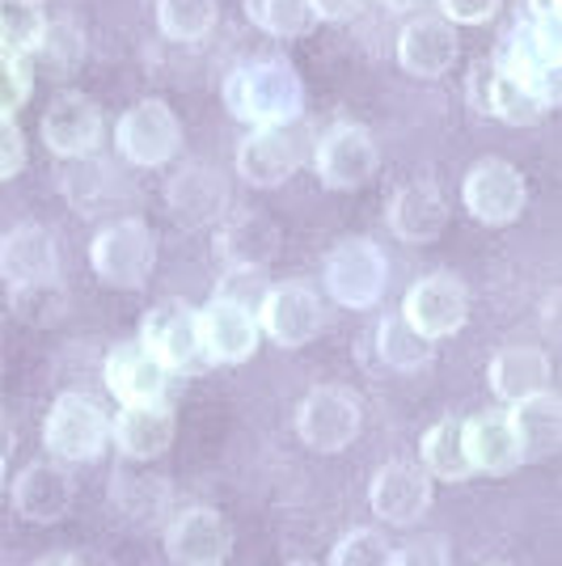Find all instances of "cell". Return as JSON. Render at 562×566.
Masks as SVG:
<instances>
[{"label":"cell","mask_w":562,"mask_h":566,"mask_svg":"<svg viewBox=\"0 0 562 566\" xmlns=\"http://www.w3.org/2000/svg\"><path fill=\"white\" fill-rule=\"evenodd\" d=\"M225 102L237 118L246 123H292L305 111V81L301 72L292 69L288 60H254V64H241V69L225 81Z\"/></svg>","instance_id":"1"},{"label":"cell","mask_w":562,"mask_h":566,"mask_svg":"<svg viewBox=\"0 0 562 566\" xmlns=\"http://www.w3.org/2000/svg\"><path fill=\"white\" fill-rule=\"evenodd\" d=\"M90 262H94V275L106 283V287L136 292V287H144L148 275H153L157 237H153V229H148L144 220H136V216L115 220V224H106V229L94 237Z\"/></svg>","instance_id":"2"},{"label":"cell","mask_w":562,"mask_h":566,"mask_svg":"<svg viewBox=\"0 0 562 566\" xmlns=\"http://www.w3.org/2000/svg\"><path fill=\"white\" fill-rule=\"evenodd\" d=\"M305 144L309 127L301 118H292V123H262L237 148V174L258 190L283 187L301 169V161H305Z\"/></svg>","instance_id":"3"},{"label":"cell","mask_w":562,"mask_h":566,"mask_svg":"<svg viewBox=\"0 0 562 566\" xmlns=\"http://www.w3.org/2000/svg\"><path fill=\"white\" fill-rule=\"evenodd\" d=\"M326 287L339 305L373 308L389 287V259L368 237H347L326 254Z\"/></svg>","instance_id":"4"},{"label":"cell","mask_w":562,"mask_h":566,"mask_svg":"<svg viewBox=\"0 0 562 566\" xmlns=\"http://www.w3.org/2000/svg\"><path fill=\"white\" fill-rule=\"evenodd\" d=\"M106 440H111V419L94 398H85V394L55 398L48 423H43V444L55 461H69V465L94 461L102 457Z\"/></svg>","instance_id":"5"},{"label":"cell","mask_w":562,"mask_h":566,"mask_svg":"<svg viewBox=\"0 0 562 566\" xmlns=\"http://www.w3.org/2000/svg\"><path fill=\"white\" fill-rule=\"evenodd\" d=\"M364 427V401L347 385H318L296 410V436L313 452H343Z\"/></svg>","instance_id":"6"},{"label":"cell","mask_w":562,"mask_h":566,"mask_svg":"<svg viewBox=\"0 0 562 566\" xmlns=\"http://www.w3.org/2000/svg\"><path fill=\"white\" fill-rule=\"evenodd\" d=\"M115 140H118V153L132 166L157 169V166H169L178 157V148H183V123H178V115L165 106L162 97H144V102H136L127 115L118 118Z\"/></svg>","instance_id":"7"},{"label":"cell","mask_w":562,"mask_h":566,"mask_svg":"<svg viewBox=\"0 0 562 566\" xmlns=\"http://www.w3.org/2000/svg\"><path fill=\"white\" fill-rule=\"evenodd\" d=\"M313 166H318V178H322L330 190L368 187L376 166H381V153H376L373 132L360 127V123H334L326 136L318 140Z\"/></svg>","instance_id":"8"},{"label":"cell","mask_w":562,"mask_h":566,"mask_svg":"<svg viewBox=\"0 0 562 566\" xmlns=\"http://www.w3.org/2000/svg\"><path fill=\"white\" fill-rule=\"evenodd\" d=\"M402 317H406L423 338H431V343L457 334L469 317L466 283L457 280V275H448V271L410 283V292H406V301H402Z\"/></svg>","instance_id":"9"},{"label":"cell","mask_w":562,"mask_h":566,"mask_svg":"<svg viewBox=\"0 0 562 566\" xmlns=\"http://www.w3.org/2000/svg\"><path fill=\"white\" fill-rule=\"evenodd\" d=\"M233 554V528L216 507H187L165 528V558L174 566H220Z\"/></svg>","instance_id":"10"},{"label":"cell","mask_w":562,"mask_h":566,"mask_svg":"<svg viewBox=\"0 0 562 566\" xmlns=\"http://www.w3.org/2000/svg\"><path fill=\"white\" fill-rule=\"evenodd\" d=\"M461 199H466L473 220L503 229V224H512L516 216L524 212V178H520V169L512 161L487 157V161H478L466 174Z\"/></svg>","instance_id":"11"},{"label":"cell","mask_w":562,"mask_h":566,"mask_svg":"<svg viewBox=\"0 0 562 566\" xmlns=\"http://www.w3.org/2000/svg\"><path fill=\"white\" fill-rule=\"evenodd\" d=\"M258 317H262V331L271 334L280 347H305L326 326V313H322L318 292L301 280L271 283V292H267V301L258 308Z\"/></svg>","instance_id":"12"},{"label":"cell","mask_w":562,"mask_h":566,"mask_svg":"<svg viewBox=\"0 0 562 566\" xmlns=\"http://www.w3.org/2000/svg\"><path fill=\"white\" fill-rule=\"evenodd\" d=\"M368 503L385 524L410 528L431 507V473L415 461H389L376 470L373 486H368Z\"/></svg>","instance_id":"13"},{"label":"cell","mask_w":562,"mask_h":566,"mask_svg":"<svg viewBox=\"0 0 562 566\" xmlns=\"http://www.w3.org/2000/svg\"><path fill=\"white\" fill-rule=\"evenodd\" d=\"M165 208L183 229H208L229 208V187L211 166L190 161L165 182Z\"/></svg>","instance_id":"14"},{"label":"cell","mask_w":562,"mask_h":566,"mask_svg":"<svg viewBox=\"0 0 562 566\" xmlns=\"http://www.w3.org/2000/svg\"><path fill=\"white\" fill-rule=\"evenodd\" d=\"M43 140L64 161H85L102 144V111L94 97L60 94L43 115Z\"/></svg>","instance_id":"15"},{"label":"cell","mask_w":562,"mask_h":566,"mask_svg":"<svg viewBox=\"0 0 562 566\" xmlns=\"http://www.w3.org/2000/svg\"><path fill=\"white\" fill-rule=\"evenodd\" d=\"M140 343L162 359L165 368H187L199 359V313L187 301H162L144 313Z\"/></svg>","instance_id":"16"},{"label":"cell","mask_w":562,"mask_h":566,"mask_svg":"<svg viewBox=\"0 0 562 566\" xmlns=\"http://www.w3.org/2000/svg\"><path fill=\"white\" fill-rule=\"evenodd\" d=\"M258 352V322L254 313L241 305L211 296L208 308L199 313V355L211 364H246Z\"/></svg>","instance_id":"17"},{"label":"cell","mask_w":562,"mask_h":566,"mask_svg":"<svg viewBox=\"0 0 562 566\" xmlns=\"http://www.w3.org/2000/svg\"><path fill=\"white\" fill-rule=\"evenodd\" d=\"M165 385H169V368L144 343H118L115 352L106 355V389L123 406L165 401Z\"/></svg>","instance_id":"18"},{"label":"cell","mask_w":562,"mask_h":566,"mask_svg":"<svg viewBox=\"0 0 562 566\" xmlns=\"http://www.w3.org/2000/svg\"><path fill=\"white\" fill-rule=\"evenodd\" d=\"M13 507L30 524H55L72 512V478L51 461H34L13 478Z\"/></svg>","instance_id":"19"},{"label":"cell","mask_w":562,"mask_h":566,"mask_svg":"<svg viewBox=\"0 0 562 566\" xmlns=\"http://www.w3.org/2000/svg\"><path fill=\"white\" fill-rule=\"evenodd\" d=\"M55 271H60V250L43 224H18L13 233L0 237V280L9 287L55 280Z\"/></svg>","instance_id":"20"},{"label":"cell","mask_w":562,"mask_h":566,"mask_svg":"<svg viewBox=\"0 0 562 566\" xmlns=\"http://www.w3.org/2000/svg\"><path fill=\"white\" fill-rule=\"evenodd\" d=\"M516 431V444H520V461H550L559 457L562 444V398L541 389L533 398L512 401L508 410Z\"/></svg>","instance_id":"21"},{"label":"cell","mask_w":562,"mask_h":566,"mask_svg":"<svg viewBox=\"0 0 562 566\" xmlns=\"http://www.w3.org/2000/svg\"><path fill=\"white\" fill-rule=\"evenodd\" d=\"M461 436H466V452L473 473H491V478H503L512 473L520 461V444H516V431L508 410H487V415H473L461 423Z\"/></svg>","instance_id":"22"},{"label":"cell","mask_w":562,"mask_h":566,"mask_svg":"<svg viewBox=\"0 0 562 566\" xmlns=\"http://www.w3.org/2000/svg\"><path fill=\"white\" fill-rule=\"evenodd\" d=\"M389 229L406 245H431L448 229V203L436 182H406L389 203Z\"/></svg>","instance_id":"23"},{"label":"cell","mask_w":562,"mask_h":566,"mask_svg":"<svg viewBox=\"0 0 562 566\" xmlns=\"http://www.w3.org/2000/svg\"><path fill=\"white\" fill-rule=\"evenodd\" d=\"M457 60V34H452V22L445 18H415V22L402 30L398 39V64L410 76H423V81H436L445 76Z\"/></svg>","instance_id":"24"},{"label":"cell","mask_w":562,"mask_h":566,"mask_svg":"<svg viewBox=\"0 0 562 566\" xmlns=\"http://www.w3.org/2000/svg\"><path fill=\"white\" fill-rule=\"evenodd\" d=\"M216 254L225 266H267L280 254V229L262 212H233L216 229Z\"/></svg>","instance_id":"25"},{"label":"cell","mask_w":562,"mask_h":566,"mask_svg":"<svg viewBox=\"0 0 562 566\" xmlns=\"http://www.w3.org/2000/svg\"><path fill=\"white\" fill-rule=\"evenodd\" d=\"M174 427H178L174 410L165 401H153V406H123L111 436L127 461H153L174 444Z\"/></svg>","instance_id":"26"},{"label":"cell","mask_w":562,"mask_h":566,"mask_svg":"<svg viewBox=\"0 0 562 566\" xmlns=\"http://www.w3.org/2000/svg\"><path fill=\"white\" fill-rule=\"evenodd\" d=\"M550 385V359L541 347H503L491 359V389L499 401H524Z\"/></svg>","instance_id":"27"},{"label":"cell","mask_w":562,"mask_h":566,"mask_svg":"<svg viewBox=\"0 0 562 566\" xmlns=\"http://www.w3.org/2000/svg\"><path fill=\"white\" fill-rule=\"evenodd\" d=\"M487 111H491L495 118H503V123H512V127H533V123L545 118L550 102H545V94H541L533 81H524V76H516V72L495 64Z\"/></svg>","instance_id":"28"},{"label":"cell","mask_w":562,"mask_h":566,"mask_svg":"<svg viewBox=\"0 0 562 566\" xmlns=\"http://www.w3.org/2000/svg\"><path fill=\"white\" fill-rule=\"evenodd\" d=\"M423 470L431 478H445V482H469L473 478L461 419H440L436 427H427V436H423Z\"/></svg>","instance_id":"29"},{"label":"cell","mask_w":562,"mask_h":566,"mask_svg":"<svg viewBox=\"0 0 562 566\" xmlns=\"http://www.w3.org/2000/svg\"><path fill=\"white\" fill-rule=\"evenodd\" d=\"M376 352L381 359L394 368V373H419L436 359V343L423 338L402 313H389L381 326H376Z\"/></svg>","instance_id":"30"},{"label":"cell","mask_w":562,"mask_h":566,"mask_svg":"<svg viewBox=\"0 0 562 566\" xmlns=\"http://www.w3.org/2000/svg\"><path fill=\"white\" fill-rule=\"evenodd\" d=\"M111 503L123 512L127 524L153 528V524L162 520L165 503H169V491H165V482H148V478H136V473H115Z\"/></svg>","instance_id":"31"},{"label":"cell","mask_w":562,"mask_h":566,"mask_svg":"<svg viewBox=\"0 0 562 566\" xmlns=\"http://www.w3.org/2000/svg\"><path fill=\"white\" fill-rule=\"evenodd\" d=\"M246 18L275 39H301L318 25L313 0H246Z\"/></svg>","instance_id":"32"},{"label":"cell","mask_w":562,"mask_h":566,"mask_svg":"<svg viewBox=\"0 0 562 566\" xmlns=\"http://www.w3.org/2000/svg\"><path fill=\"white\" fill-rule=\"evenodd\" d=\"M216 0H162L157 4V22H162V34L174 39V43H199L216 30Z\"/></svg>","instance_id":"33"},{"label":"cell","mask_w":562,"mask_h":566,"mask_svg":"<svg viewBox=\"0 0 562 566\" xmlns=\"http://www.w3.org/2000/svg\"><path fill=\"white\" fill-rule=\"evenodd\" d=\"M9 308H13V317H22L25 326L43 331V326H55L64 317L69 296H64V287L55 280L18 283V287H9Z\"/></svg>","instance_id":"34"},{"label":"cell","mask_w":562,"mask_h":566,"mask_svg":"<svg viewBox=\"0 0 562 566\" xmlns=\"http://www.w3.org/2000/svg\"><path fill=\"white\" fill-rule=\"evenodd\" d=\"M48 18L39 4L30 0H0V48L18 51V55H34L43 43Z\"/></svg>","instance_id":"35"},{"label":"cell","mask_w":562,"mask_h":566,"mask_svg":"<svg viewBox=\"0 0 562 566\" xmlns=\"http://www.w3.org/2000/svg\"><path fill=\"white\" fill-rule=\"evenodd\" d=\"M330 566H394V545L376 528H352L330 549Z\"/></svg>","instance_id":"36"},{"label":"cell","mask_w":562,"mask_h":566,"mask_svg":"<svg viewBox=\"0 0 562 566\" xmlns=\"http://www.w3.org/2000/svg\"><path fill=\"white\" fill-rule=\"evenodd\" d=\"M34 55L48 60L51 76H69V72L85 60V39H81V30H76L72 22H48L43 43H39Z\"/></svg>","instance_id":"37"},{"label":"cell","mask_w":562,"mask_h":566,"mask_svg":"<svg viewBox=\"0 0 562 566\" xmlns=\"http://www.w3.org/2000/svg\"><path fill=\"white\" fill-rule=\"evenodd\" d=\"M34 90V69L30 55L0 48V118H13L25 106V97Z\"/></svg>","instance_id":"38"},{"label":"cell","mask_w":562,"mask_h":566,"mask_svg":"<svg viewBox=\"0 0 562 566\" xmlns=\"http://www.w3.org/2000/svg\"><path fill=\"white\" fill-rule=\"evenodd\" d=\"M267 292H271L267 266H229L225 280H220V287H216L211 296H225V301L241 305L246 313H258L262 301H267Z\"/></svg>","instance_id":"39"},{"label":"cell","mask_w":562,"mask_h":566,"mask_svg":"<svg viewBox=\"0 0 562 566\" xmlns=\"http://www.w3.org/2000/svg\"><path fill=\"white\" fill-rule=\"evenodd\" d=\"M394 566H452V554L445 537H419L394 549Z\"/></svg>","instance_id":"40"},{"label":"cell","mask_w":562,"mask_h":566,"mask_svg":"<svg viewBox=\"0 0 562 566\" xmlns=\"http://www.w3.org/2000/svg\"><path fill=\"white\" fill-rule=\"evenodd\" d=\"M25 169V136L13 118H0V182L18 178Z\"/></svg>","instance_id":"41"},{"label":"cell","mask_w":562,"mask_h":566,"mask_svg":"<svg viewBox=\"0 0 562 566\" xmlns=\"http://www.w3.org/2000/svg\"><path fill=\"white\" fill-rule=\"evenodd\" d=\"M440 4H445V22L482 25L499 13V4H503V0H440Z\"/></svg>","instance_id":"42"},{"label":"cell","mask_w":562,"mask_h":566,"mask_svg":"<svg viewBox=\"0 0 562 566\" xmlns=\"http://www.w3.org/2000/svg\"><path fill=\"white\" fill-rule=\"evenodd\" d=\"M491 81H495V60H478L473 72H469V102L482 115H487V102H491Z\"/></svg>","instance_id":"43"},{"label":"cell","mask_w":562,"mask_h":566,"mask_svg":"<svg viewBox=\"0 0 562 566\" xmlns=\"http://www.w3.org/2000/svg\"><path fill=\"white\" fill-rule=\"evenodd\" d=\"M360 9H364V0H313L318 22H343V18H355Z\"/></svg>","instance_id":"44"},{"label":"cell","mask_w":562,"mask_h":566,"mask_svg":"<svg viewBox=\"0 0 562 566\" xmlns=\"http://www.w3.org/2000/svg\"><path fill=\"white\" fill-rule=\"evenodd\" d=\"M64 566H115L102 549H72L64 554Z\"/></svg>","instance_id":"45"},{"label":"cell","mask_w":562,"mask_h":566,"mask_svg":"<svg viewBox=\"0 0 562 566\" xmlns=\"http://www.w3.org/2000/svg\"><path fill=\"white\" fill-rule=\"evenodd\" d=\"M533 18H559V0H529Z\"/></svg>","instance_id":"46"},{"label":"cell","mask_w":562,"mask_h":566,"mask_svg":"<svg viewBox=\"0 0 562 566\" xmlns=\"http://www.w3.org/2000/svg\"><path fill=\"white\" fill-rule=\"evenodd\" d=\"M545 326H550V331H559V292L545 301Z\"/></svg>","instance_id":"47"},{"label":"cell","mask_w":562,"mask_h":566,"mask_svg":"<svg viewBox=\"0 0 562 566\" xmlns=\"http://www.w3.org/2000/svg\"><path fill=\"white\" fill-rule=\"evenodd\" d=\"M34 566H64V554H43Z\"/></svg>","instance_id":"48"},{"label":"cell","mask_w":562,"mask_h":566,"mask_svg":"<svg viewBox=\"0 0 562 566\" xmlns=\"http://www.w3.org/2000/svg\"><path fill=\"white\" fill-rule=\"evenodd\" d=\"M385 4H389V9H406V4H410V0H385Z\"/></svg>","instance_id":"49"},{"label":"cell","mask_w":562,"mask_h":566,"mask_svg":"<svg viewBox=\"0 0 562 566\" xmlns=\"http://www.w3.org/2000/svg\"><path fill=\"white\" fill-rule=\"evenodd\" d=\"M283 566H318V563H309V558H296V563H283Z\"/></svg>","instance_id":"50"},{"label":"cell","mask_w":562,"mask_h":566,"mask_svg":"<svg viewBox=\"0 0 562 566\" xmlns=\"http://www.w3.org/2000/svg\"><path fill=\"white\" fill-rule=\"evenodd\" d=\"M0 482H4V452H0Z\"/></svg>","instance_id":"51"},{"label":"cell","mask_w":562,"mask_h":566,"mask_svg":"<svg viewBox=\"0 0 562 566\" xmlns=\"http://www.w3.org/2000/svg\"><path fill=\"white\" fill-rule=\"evenodd\" d=\"M30 4H43V0H30Z\"/></svg>","instance_id":"52"}]
</instances>
